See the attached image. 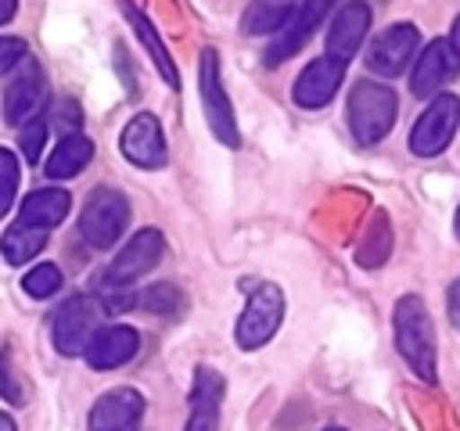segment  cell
<instances>
[{"label":"cell","instance_id":"cell-26","mask_svg":"<svg viewBox=\"0 0 460 431\" xmlns=\"http://www.w3.org/2000/svg\"><path fill=\"white\" fill-rule=\"evenodd\" d=\"M61 287V269L54 262H40L22 277V291L32 298H50Z\"/></svg>","mask_w":460,"mask_h":431},{"label":"cell","instance_id":"cell-20","mask_svg":"<svg viewBox=\"0 0 460 431\" xmlns=\"http://www.w3.org/2000/svg\"><path fill=\"white\" fill-rule=\"evenodd\" d=\"M119 11L126 14V22L133 25V32H137V40L144 43V50L151 54V61H155V68H158V75L176 90L180 86V75H176V65H172V57H169V50H165V43L158 40V32H155V25L129 4V0H119Z\"/></svg>","mask_w":460,"mask_h":431},{"label":"cell","instance_id":"cell-35","mask_svg":"<svg viewBox=\"0 0 460 431\" xmlns=\"http://www.w3.org/2000/svg\"><path fill=\"white\" fill-rule=\"evenodd\" d=\"M453 230H456V237H460V208H456V219H453Z\"/></svg>","mask_w":460,"mask_h":431},{"label":"cell","instance_id":"cell-33","mask_svg":"<svg viewBox=\"0 0 460 431\" xmlns=\"http://www.w3.org/2000/svg\"><path fill=\"white\" fill-rule=\"evenodd\" d=\"M449 47L460 54V14H456V22H453V32H449Z\"/></svg>","mask_w":460,"mask_h":431},{"label":"cell","instance_id":"cell-9","mask_svg":"<svg viewBox=\"0 0 460 431\" xmlns=\"http://www.w3.org/2000/svg\"><path fill=\"white\" fill-rule=\"evenodd\" d=\"M43 97H47L43 68H40L32 57H22V61L14 65V79H11V86L4 90V115H7V122H11V126L29 122V119L40 111Z\"/></svg>","mask_w":460,"mask_h":431},{"label":"cell","instance_id":"cell-18","mask_svg":"<svg viewBox=\"0 0 460 431\" xmlns=\"http://www.w3.org/2000/svg\"><path fill=\"white\" fill-rule=\"evenodd\" d=\"M223 377L212 366L194 370V388H190V417L183 431H216L219 427V406H223Z\"/></svg>","mask_w":460,"mask_h":431},{"label":"cell","instance_id":"cell-8","mask_svg":"<svg viewBox=\"0 0 460 431\" xmlns=\"http://www.w3.org/2000/svg\"><path fill=\"white\" fill-rule=\"evenodd\" d=\"M162 251H165V237H162L155 226H144V230H137V233L126 241V248L111 259L104 280H108L111 287H126V284L140 280L144 273H151V269L158 266Z\"/></svg>","mask_w":460,"mask_h":431},{"label":"cell","instance_id":"cell-5","mask_svg":"<svg viewBox=\"0 0 460 431\" xmlns=\"http://www.w3.org/2000/svg\"><path fill=\"white\" fill-rule=\"evenodd\" d=\"M101 298L93 295H72L68 302L58 305L50 334H54V348L61 356H83V348L90 345V338L101 330Z\"/></svg>","mask_w":460,"mask_h":431},{"label":"cell","instance_id":"cell-12","mask_svg":"<svg viewBox=\"0 0 460 431\" xmlns=\"http://www.w3.org/2000/svg\"><path fill=\"white\" fill-rule=\"evenodd\" d=\"M341 79H345V61L323 54V57L309 61V65L298 72V79H295V86H291V97H295L298 108H323V104L334 101Z\"/></svg>","mask_w":460,"mask_h":431},{"label":"cell","instance_id":"cell-32","mask_svg":"<svg viewBox=\"0 0 460 431\" xmlns=\"http://www.w3.org/2000/svg\"><path fill=\"white\" fill-rule=\"evenodd\" d=\"M14 11H18V0H0V25H7L14 18Z\"/></svg>","mask_w":460,"mask_h":431},{"label":"cell","instance_id":"cell-21","mask_svg":"<svg viewBox=\"0 0 460 431\" xmlns=\"http://www.w3.org/2000/svg\"><path fill=\"white\" fill-rule=\"evenodd\" d=\"M90 158H93V144L83 133H68V136L58 140V147L50 151V158H47L43 169H47L50 180H68V176L83 172Z\"/></svg>","mask_w":460,"mask_h":431},{"label":"cell","instance_id":"cell-11","mask_svg":"<svg viewBox=\"0 0 460 431\" xmlns=\"http://www.w3.org/2000/svg\"><path fill=\"white\" fill-rule=\"evenodd\" d=\"M413 50H417V29L410 22H395L385 32L374 36V43L367 50V68L385 75V79L402 75V68L410 65Z\"/></svg>","mask_w":460,"mask_h":431},{"label":"cell","instance_id":"cell-4","mask_svg":"<svg viewBox=\"0 0 460 431\" xmlns=\"http://www.w3.org/2000/svg\"><path fill=\"white\" fill-rule=\"evenodd\" d=\"M129 223V201L126 194L111 190V187H97L90 190L83 212H79V233L90 248H111L122 230Z\"/></svg>","mask_w":460,"mask_h":431},{"label":"cell","instance_id":"cell-1","mask_svg":"<svg viewBox=\"0 0 460 431\" xmlns=\"http://www.w3.org/2000/svg\"><path fill=\"white\" fill-rule=\"evenodd\" d=\"M395 323V348L410 363L420 381H435V327L420 302V295H402L392 312Z\"/></svg>","mask_w":460,"mask_h":431},{"label":"cell","instance_id":"cell-16","mask_svg":"<svg viewBox=\"0 0 460 431\" xmlns=\"http://www.w3.org/2000/svg\"><path fill=\"white\" fill-rule=\"evenodd\" d=\"M367 29H370V4H363V0L341 4L338 14L331 18V29H327V54L349 65V57L359 50Z\"/></svg>","mask_w":460,"mask_h":431},{"label":"cell","instance_id":"cell-24","mask_svg":"<svg viewBox=\"0 0 460 431\" xmlns=\"http://www.w3.org/2000/svg\"><path fill=\"white\" fill-rule=\"evenodd\" d=\"M388 248H392V233H388V223H385V216L377 212L374 216V223L367 226V237H363V244H359V266H381L385 259H388Z\"/></svg>","mask_w":460,"mask_h":431},{"label":"cell","instance_id":"cell-25","mask_svg":"<svg viewBox=\"0 0 460 431\" xmlns=\"http://www.w3.org/2000/svg\"><path fill=\"white\" fill-rule=\"evenodd\" d=\"M137 305H140V309H147V312L172 316V312H180V309H183V295H180V287H176V284H151V287L137 298Z\"/></svg>","mask_w":460,"mask_h":431},{"label":"cell","instance_id":"cell-30","mask_svg":"<svg viewBox=\"0 0 460 431\" xmlns=\"http://www.w3.org/2000/svg\"><path fill=\"white\" fill-rule=\"evenodd\" d=\"M25 57V43L18 36H0V75L11 72Z\"/></svg>","mask_w":460,"mask_h":431},{"label":"cell","instance_id":"cell-6","mask_svg":"<svg viewBox=\"0 0 460 431\" xmlns=\"http://www.w3.org/2000/svg\"><path fill=\"white\" fill-rule=\"evenodd\" d=\"M456 126H460V101L453 93H438L431 97V104L420 111V119L413 122L410 129V151L417 158H435L442 154L453 136H456Z\"/></svg>","mask_w":460,"mask_h":431},{"label":"cell","instance_id":"cell-36","mask_svg":"<svg viewBox=\"0 0 460 431\" xmlns=\"http://www.w3.org/2000/svg\"><path fill=\"white\" fill-rule=\"evenodd\" d=\"M327 431H341V427H327Z\"/></svg>","mask_w":460,"mask_h":431},{"label":"cell","instance_id":"cell-31","mask_svg":"<svg viewBox=\"0 0 460 431\" xmlns=\"http://www.w3.org/2000/svg\"><path fill=\"white\" fill-rule=\"evenodd\" d=\"M449 320H453V327L460 330V280L449 284Z\"/></svg>","mask_w":460,"mask_h":431},{"label":"cell","instance_id":"cell-14","mask_svg":"<svg viewBox=\"0 0 460 431\" xmlns=\"http://www.w3.org/2000/svg\"><path fill=\"white\" fill-rule=\"evenodd\" d=\"M323 11H327V0H302V4H295V14L288 18V25L266 47V68H277L280 61L298 54L302 43L309 40V32L316 29V22L323 18Z\"/></svg>","mask_w":460,"mask_h":431},{"label":"cell","instance_id":"cell-7","mask_svg":"<svg viewBox=\"0 0 460 431\" xmlns=\"http://www.w3.org/2000/svg\"><path fill=\"white\" fill-rule=\"evenodd\" d=\"M280 320H284V291H280L277 284H259V287L248 295V302H244V312H241V320H237L234 338H237V345L248 348V352H252V348H262V345L277 334Z\"/></svg>","mask_w":460,"mask_h":431},{"label":"cell","instance_id":"cell-2","mask_svg":"<svg viewBox=\"0 0 460 431\" xmlns=\"http://www.w3.org/2000/svg\"><path fill=\"white\" fill-rule=\"evenodd\" d=\"M395 108H399V101H395L392 86L359 79L349 90V129H352L356 144H363V147L381 144L395 126Z\"/></svg>","mask_w":460,"mask_h":431},{"label":"cell","instance_id":"cell-17","mask_svg":"<svg viewBox=\"0 0 460 431\" xmlns=\"http://www.w3.org/2000/svg\"><path fill=\"white\" fill-rule=\"evenodd\" d=\"M137 348H140V334L126 323H115V327H101L90 338V345L83 348V356L93 370H115V366L129 363L137 356Z\"/></svg>","mask_w":460,"mask_h":431},{"label":"cell","instance_id":"cell-19","mask_svg":"<svg viewBox=\"0 0 460 431\" xmlns=\"http://www.w3.org/2000/svg\"><path fill=\"white\" fill-rule=\"evenodd\" d=\"M68 208H72V198H68L65 190H58V187H40V190H32V194L22 201L18 223L50 230V226H58V223L68 216Z\"/></svg>","mask_w":460,"mask_h":431},{"label":"cell","instance_id":"cell-13","mask_svg":"<svg viewBox=\"0 0 460 431\" xmlns=\"http://www.w3.org/2000/svg\"><path fill=\"white\" fill-rule=\"evenodd\" d=\"M460 72V54L449 47V40H431L424 54L413 61L410 90L413 97H438V90Z\"/></svg>","mask_w":460,"mask_h":431},{"label":"cell","instance_id":"cell-15","mask_svg":"<svg viewBox=\"0 0 460 431\" xmlns=\"http://www.w3.org/2000/svg\"><path fill=\"white\" fill-rule=\"evenodd\" d=\"M144 417V395L137 388H111L90 409V431H137Z\"/></svg>","mask_w":460,"mask_h":431},{"label":"cell","instance_id":"cell-23","mask_svg":"<svg viewBox=\"0 0 460 431\" xmlns=\"http://www.w3.org/2000/svg\"><path fill=\"white\" fill-rule=\"evenodd\" d=\"M43 244H47V230L29 226V223H14V226H7L4 237H0V251H4V259H7L11 266H22V262L36 259V255L43 251Z\"/></svg>","mask_w":460,"mask_h":431},{"label":"cell","instance_id":"cell-3","mask_svg":"<svg viewBox=\"0 0 460 431\" xmlns=\"http://www.w3.org/2000/svg\"><path fill=\"white\" fill-rule=\"evenodd\" d=\"M198 97H201V111H205V122H208L212 136L223 147H237L241 133H237L234 104H230L226 86H223V68H219L216 47H205L201 57H198Z\"/></svg>","mask_w":460,"mask_h":431},{"label":"cell","instance_id":"cell-10","mask_svg":"<svg viewBox=\"0 0 460 431\" xmlns=\"http://www.w3.org/2000/svg\"><path fill=\"white\" fill-rule=\"evenodd\" d=\"M119 147H122V154H126L137 169H162L165 158H169L162 126H158V119H155L151 111H140V115H133V119L122 126Z\"/></svg>","mask_w":460,"mask_h":431},{"label":"cell","instance_id":"cell-29","mask_svg":"<svg viewBox=\"0 0 460 431\" xmlns=\"http://www.w3.org/2000/svg\"><path fill=\"white\" fill-rule=\"evenodd\" d=\"M0 395L7 399V402H25V384H22V377H18V370L11 366V352H0Z\"/></svg>","mask_w":460,"mask_h":431},{"label":"cell","instance_id":"cell-34","mask_svg":"<svg viewBox=\"0 0 460 431\" xmlns=\"http://www.w3.org/2000/svg\"><path fill=\"white\" fill-rule=\"evenodd\" d=\"M0 431H14V417H7V413H0Z\"/></svg>","mask_w":460,"mask_h":431},{"label":"cell","instance_id":"cell-28","mask_svg":"<svg viewBox=\"0 0 460 431\" xmlns=\"http://www.w3.org/2000/svg\"><path fill=\"white\" fill-rule=\"evenodd\" d=\"M43 140H47V122H43V115H32L29 122H22V154H25L29 162H40Z\"/></svg>","mask_w":460,"mask_h":431},{"label":"cell","instance_id":"cell-22","mask_svg":"<svg viewBox=\"0 0 460 431\" xmlns=\"http://www.w3.org/2000/svg\"><path fill=\"white\" fill-rule=\"evenodd\" d=\"M291 14H295V4L255 0V4H248L244 18H241V32H248V36H277L288 25Z\"/></svg>","mask_w":460,"mask_h":431},{"label":"cell","instance_id":"cell-27","mask_svg":"<svg viewBox=\"0 0 460 431\" xmlns=\"http://www.w3.org/2000/svg\"><path fill=\"white\" fill-rule=\"evenodd\" d=\"M18 180H22V169H18V158L0 147V219L11 212L14 205V190H18Z\"/></svg>","mask_w":460,"mask_h":431}]
</instances>
